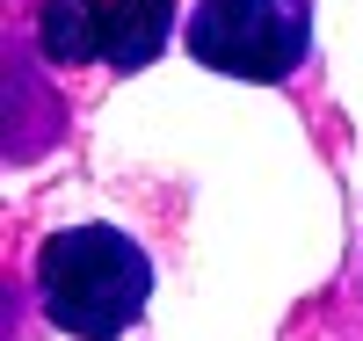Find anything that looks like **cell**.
<instances>
[{"instance_id": "1", "label": "cell", "mask_w": 363, "mask_h": 341, "mask_svg": "<svg viewBox=\"0 0 363 341\" xmlns=\"http://www.w3.org/2000/svg\"><path fill=\"white\" fill-rule=\"evenodd\" d=\"M37 291H44V313L66 334L109 341V334H124L145 313L153 262H145V247L131 233H116V225H73V233H51L44 240Z\"/></svg>"}, {"instance_id": "2", "label": "cell", "mask_w": 363, "mask_h": 341, "mask_svg": "<svg viewBox=\"0 0 363 341\" xmlns=\"http://www.w3.org/2000/svg\"><path fill=\"white\" fill-rule=\"evenodd\" d=\"M306 0H203L189 15V51L233 80H284L306 58Z\"/></svg>"}, {"instance_id": "3", "label": "cell", "mask_w": 363, "mask_h": 341, "mask_svg": "<svg viewBox=\"0 0 363 341\" xmlns=\"http://www.w3.org/2000/svg\"><path fill=\"white\" fill-rule=\"evenodd\" d=\"M174 37V0H109L102 8V58L109 66H153Z\"/></svg>"}, {"instance_id": "4", "label": "cell", "mask_w": 363, "mask_h": 341, "mask_svg": "<svg viewBox=\"0 0 363 341\" xmlns=\"http://www.w3.org/2000/svg\"><path fill=\"white\" fill-rule=\"evenodd\" d=\"M37 37L51 66H87L102 51V0H44Z\"/></svg>"}]
</instances>
